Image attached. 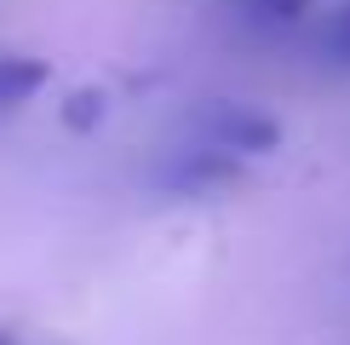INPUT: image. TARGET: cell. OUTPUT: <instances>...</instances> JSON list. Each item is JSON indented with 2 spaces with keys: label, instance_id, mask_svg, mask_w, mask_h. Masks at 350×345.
<instances>
[{
  "label": "cell",
  "instance_id": "6da1fadb",
  "mask_svg": "<svg viewBox=\"0 0 350 345\" xmlns=\"http://www.w3.org/2000/svg\"><path fill=\"white\" fill-rule=\"evenodd\" d=\"M189 138L207 144V150L236 155V162H253V155H270L275 144H282V127H275L265 110H253V104H224V98H213V104H201L189 115Z\"/></svg>",
  "mask_w": 350,
  "mask_h": 345
},
{
  "label": "cell",
  "instance_id": "7a4b0ae2",
  "mask_svg": "<svg viewBox=\"0 0 350 345\" xmlns=\"http://www.w3.org/2000/svg\"><path fill=\"white\" fill-rule=\"evenodd\" d=\"M241 179V162L224 150H207V144L189 138L184 150H167L161 172H155V184H161L167 196H213V190H230V184Z\"/></svg>",
  "mask_w": 350,
  "mask_h": 345
},
{
  "label": "cell",
  "instance_id": "3957f363",
  "mask_svg": "<svg viewBox=\"0 0 350 345\" xmlns=\"http://www.w3.org/2000/svg\"><path fill=\"white\" fill-rule=\"evenodd\" d=\"M46 86V64L40 58H23V52H0V115L23 110L29 98Z\"/></svg>",
  "mask_w": 350,
  "mask_h": 345
},
{
  "label": "cell",
  "instance_id": "277c9868",
  "mask_svg": "<svg viewBox=\"0 0 350 345\" xmlns=\"http://www.w3.org/2000/svg\"><path fill=\"white\" fill-rule=\"evenodd\" d=\"M224 6L253 29H293L310 12V0H224Z\"/></svg>",
  "mask_w": 350,
  "mask_h": 345
},
{
  "label": "cell",
  "instance_id": "5b68a950",
  "mask_svg": "<svg viewBox=\"0 0 350 345\" xmlns=\"http://www.w3.org/2000/svg\"><path fill=\"white\" fill-rule=\"evenodd\" d=\"M316 47H322V58L333 69H345L350 75V0H339V6L322 18V29H316Z\"/></svg>",
  "mask_w": 350,
  "mask_h": 345
},
{
  "label": "cell",
  "instance_id": "8992f818",
  "mask_svg": "<svg viewBox=\"0 0 350 345\" xmlns=\"http://www.w3.org/2000/svg\"><path fill=\"white\" fill-rule=\"evenodd\" d=\"M0 345H23V340H18V334H6V328H0Z\"/></svg>",
  "mask_w": 350,
  "mask_h": 345
}]
</instances>
